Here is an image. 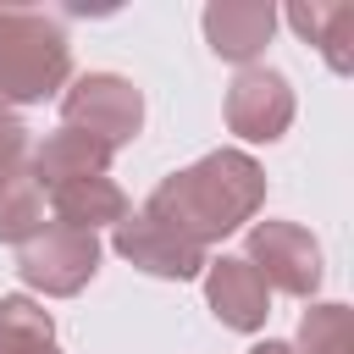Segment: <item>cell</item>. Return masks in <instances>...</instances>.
<instances>
[{"label":"cell","mask_w":354,"mask_h":354,"mask_svg":"<svg viewBox=\"0 0 354 354\" xmlns=\"http://www.w3.org/2000/svg\"><path fill=\"white\" fill-rule=\"evenodd\" d=\"M243 260L260 271V282L271 293L315 299V288H321V243L299 221H282V216L254 221L249 238H243Z\"/></svg>","instance_id":"277c9868"},{"label":"cell","mask_w":354,"mask_h":354,"mask_svg":"<svg viewBox=\"0 0 354 354\" xmlns=\"http://www.w3.org/2000/svg\"><path fill=\"white\" fill-rule=\"evenodd\" d=\"M50 227V199H44V188L33 183V171L28 166H17V171H0V243H28V238H39Z\"/></svg>","instance_id":"4fadbf2b"},{"label":"cell","mask_w":354,"mask_h":354,"mask_svg":"<svg viewBox=\"0 0 354 354\" xmlns=\"http://www.w3.org/2000/svg\"><path fill=\"white\" fill-rule=\"evenodd\" d=\"M39 343H55L50 310L39 299H28V293H0V354L39 348Z\"/></svg>","instance_id":"5bb4252c"},{"label":"cell","mask_w":354,"mask_h":354,"mask_svg":"<svg viewBox=\"0 0 354 354\" xmlns=\"http://www.w3.org/2000/svg\"><path fill=\"white\" fill-rule=\"evenodd\" d=\"M28 160V127L17 111H0V171H17Z\"/></svg>","instance_id":"2e32d148"},{"label":"cell","mask_w":354,"mask_h":354,"mask_svg":"<svg viewBox=\"0 0 354 354\" xmlns=\"http://www.w3.org/2000/svg\"><path fill=\"white\" fill-rule=\"evenodd\" d=\"M100 271V238L94 232H72V227H44L39 238H28L17 249V277L44 293V299H72L94 282Z\"/></svg>","instance_id":"5b68a950"},{"label":"cell","mask_w":354,"mask_h":354,"mask_svg":"<svg viewBox=\"0 0 354 354\" xmlns=\"http://www.w3.org/2000/svg\"><path fill=\"white\" fill-rule=\"evenodd\" d=\"M61 127H77L116 155L144 133V88L122 72H83L61 88Z\"/></svg>","instance_id":"3957f363"},{"label":"cell","mask_w":354,"mask_h":354,"mask_svg":"<svg viewBox=\"0 0 354 354\" xmlns=\"http://www.w3.org/2000/svg\"><path fill=\"white\" fill-rule=\"evenodd\" d=\"M205 304L227 332H260L271 315V288L243 254H221L205 266Z\"/></svg>","instance_id":"ba28073f"},{"label":"cell","mask_w":354,"mask_h":354,"mask_svg":"<svg viewBox=\"0 0 354 354\" xmlns=\"http://www.w3.org/2000/svg\"><path fill=\"white\" fill-rule=\"evenodd\" d=\"M260 205H266V166L243 149H210L194 166L166 171L138 210L155 216L160 227H171L177 238L210 249L227 232H238L243 221H254Z\"/></svg>","instance_id":"6da1fadb"},{"label":"cell","mask_w":354,"mask_h":354,"mask_svg":"<svg viewBox=\"0 0 354 354\" xmlns=\"http://www.w3.org/2000/svg\"><path fill=\"white\" fill-rule=\"evenodd\" d=\"M111 160H116V155H111L105 144H94L88 133H77V127H55V133H44V144H33L28 171H33V183L50 194V188L77 183V177H105Z\"/></svg>","instance_id":"30bf717a"},{"label":"cell","mask_w":354,"mask_h":354,"mask_svg":"<svg viewBox=\"0 0 354 354\" xmlns=\"http://www.w3.org/2000/svg\"><path fill=\"white\" fill-rule=\"evenodd\" d=\"M249 354H293V343H277V337H266V343H254Z\"/></svg>","instance_id":"e0dca14e"},{"label":"cell","mask_w":354,"mask_h":354,"mask_svg":"<svg viewBox=\"0 0 354 354\" xmlns=\"http://www.w3.org/2000/svg\"><path fill=\"white\" fill-rule=\"evenodd\" d=\"M111 249H116L127 266H138L144 277H160V282H194V277H205V266H210V249L177 238L171 227H160V221L144 216V210H127V216L111 227Z\"/></svg>","instance_id":"52a82bcc"},{"label":"cell","mask_w":354,"mask_h":354,"mask_svg":"<svg viewBox=\"0 0 354 354\" xmlns=\"http://www.w3.org/2000/svg\"><path fill=\"white\" fill-rule=\"evenodd\" d=\"M277 17H288V28L304 39V44H315L321 50V61L337 72V77H348L354 72V6H288V11H277Z\"/></svg>","instance_id":"7c38bea8"},{"label":"cell","mask_w":354,"mask_h":354,"mask_svg":"<svg viewBox=\"0 0 354 354\" xmlns=\"http://www.w3.org/2000/svg\"><path fill=\"white\" fill-rule=\"evenodd\" d=\"M72 83V39L55 11L0 6V111L39 105Z\"/></svg>","instance_id":"7a4b0ae2"},{"label":"cell","mask_w":354,"mask_h":354,"mask_svg":"<svg viewBox=\"0 0 354 354\" xmlns=\"http://www.w3.org/2000/svg\"><path fill=\"white\" fill-rule=\"evenodd\" d=\"M293 354H354V326H348V304L326 299V304H310L299 315V337H293Z\"/></svg>","instance_id":"9a60e30c"},{"label":"cell","mask_w":354,"mask_h":354,"mask_svg":"<svg viewBox=\"0 0 354 354\" xmlns=\"http://www.w3.org/2000/svg\"><path fill=\"white\" fill-rule=\"evenodd\" d=\"M277 22H282V17H277V6H266V0H216V6H205V17H199L205 44H210L221 61H232V66H254V61L266 55Z\"/></svg>","instance_id":"9c48e42d"},{"label":"cell","mask_w":354,"mask_h":354,"mask_svg":"<svg viewBox=\"0 0 354 354\" xmlns=\"http://www.w3.org/2000/svg\"><path fill=\"white\" fill-rule=\"evenodd\" d=\"M293 111H299L293 83L277 66H238V77L227 83V100H221L227 133H238L243 144H277L293 127Z\"/></svg>","instance_id":"8992f818"},{"label":"cell","mask_w":354,"mask_h":354,"mask_svg":"<svg viewBox=\"0 0 354 354\" xmlns=\"http://www.w3.org/2000/svg\"><path fill=\"white\" fill-rule=\"evenodd\" d=\"M17 354H61V343H39V348H17Z\"/></svg>","instance_id":"ac0fdd59"},{"label":"cell","mask_w":354,"mask_h":354,"mask_svg":"<svg viewBox=\"0 0 354 354\" xmlns=\"http://www.w3.org/2000/svg\"><path fill=\"white\" fill-rule=\"evenodd\" d=\"M44 199H50V227H72V232H94V238H100V227H116V221L133 210L127 194H122L111 177L61 183V188H50Z\"/></svg>","instance_id":"8fae6325"}]
</instances>
